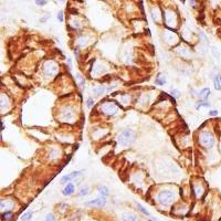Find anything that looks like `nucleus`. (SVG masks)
<instances>
[{
  "label": "nucleus",
  "mask_w": 221,
  "mask_h": 221,
  "mask_svg": "<svg viewBox=\"0 0 221 221\" xmlns=\"http://www.w3.org/2000/svg\"><path fill=\"white\" fill-rule=\"evenodd\" d=\"M57 18H58L59 22L62 23L63 21H64V11H63V10H59L58 14H57Z\"/></svg>",
  "instance_id": "nucleus-37"
},
{
  "label": "nucleus",
  "mask_w": 221,
  "mask_h": 221,
  "mask_svg": "<svg viewBox=\"0 0 221 221\" xmlns=\"http://www.w3.org/2000/svg\"><path fill=\"white\" fill-rule=\"evenodd\" d=\"M198 36H199V40H200V43H201V44H204V46H209L208 37L206 36V33H204V31H201V30H199V31H198Z\"/></svg>",
  "instance_id": "nucleus-25"
},
{
  "label": "nucleus",
  "mask_w": 221,
  "mask_h": 221,
  "mask_svg": "<svg viewBox=\"0 0 221 221\" xmlns=\"http://www.w3.org/2000/svg\"><path fill=\"white\" fill-rule=\"evenodd\" d=\"M97 191L100 193V196L105 197V198L109 197V190L106 186H99V187H97Z\"/></svg>",
  "instance_id": "nucleus-28"
},
{
  "label": "nucleus",
  "mask_w": 221,
  "mask_h": 221,
  "mask_svg": "<svg viewBox=\"0 0 221 221\" xmlns=\"http://www.w3.org/2000/svg\"><path fill=\"white\" fill-rule=\"evenodd\" d=\"M32 214H33V212H32V210H27L25 212L22 213V216H21V221H30L31 219H32Z\"/></svg>",
  "instance_id": "nucleus-29"
},
{
  "label": "nucleus",
  "mask_w": 221,
  "mask_h": 221,
  "mask_svg": "<svg viewBox=\"0 0 221 221\" xmlns=\"http://www.w3.org/2000/svg\"><path fill=\"white\" fill-rule=\"evenodd\" d=\"M75 193V185L73 183H69V184L65 185V187L63 188L62 190V195L63 196H72Z\"/></svg>",
  "instance_id": "nucleus-19"
},
{
  "label": "nucleus",
  "mask_w": 221,
  "mask_h": 221,
  "mask_svg": "<svg viewBox=\"0 0 221 221\" xmlns=\"http://www.w3.org/2000/svg\"><path fill=\"white\" fill-rule=\"evenodd\" d=\"M76 81H78V84H79V88L81 90H84V88H85V79L81 74H76Z\"/></svg>",
  "instance_id": "nucleus-30"
},
{
  "label": "nucleus",
  "mask_w": 221,
  "mask_h": 221,
  "mask_svg": "<svg viewBox=\"0 0 221 221\" xmlns=\"http://www.w3.org/2000/svg\"><path fill=\"white\" fill-rule=\"evenodd\" d=\"M162 39L163 41L168 44V46H176L179 43V36L176 33L175 30H170L168 28H165L162 34Z\"/></svg>",
  "instance_id": "nucleus-7"
},
{
  "label": "nucleus",
  "mask_w": 221,
  "mask_h": 221,
  "mask_svg": "<svg viewBox=\"0 0 221 221\" xmlns=\"http://www.w3.org/2000/svg\"><path fill=\"white\" fill-rule=\"evenodd\" d=\"M10 97H9L6 93H2L0 96V109H2V112H6V109H9V104H10Z\"/></svg>",
  "instance_id": "nucleus-18"
},
{
  "label": "nucleus",
  "mask_w": 221,
  "mask_h": 221,
  "mask_svg": "<svg viewBox=\"0 0 221 221\" xmlns=\"http://www.w3.org/2000/svg\"><path fill=\"white\" fill-rule=\"evenodd\" d=\"M84 171L85 170H83V169H82V170H75V171H72V172H69L67 175L62 176L61 179H60V184L67 185V184H69V183H71L73 179H75V178H78V177L83 175Z\"/></svg>",
  "instance_id": "nucleus-12"
},
{
  "label": "nucleus",
  "mask_w": 221,
  "mask_h": 221,
  "mask_svg": "<svg viewBox=\"0 0 221 221\" xmlns=\"http://www.w3.org/2000/svg\"><path fill=\"white\" fill-rule=\"evenodd\" d=\"M13 208V202L9 199H2L0 201V209L1 210H6V211H9Z\"/></svg>",
  "instance_id": "nucleus-20"
},
{
  "label": "nucleus",
  "mask_w": 221,
  "mask_h": 221,
  "mask_svg": "<svg viewBox=\"0 0 221 221\" xmlns=\"http://www.w3.org/2000/svg\"><path fill=\"white\" fill-rule=\"evenodd\" d=\"M198 144L204 149H212L216 146V136L210 130H201L198 135Z\"/></svg>",
  "instance_id": "nucleus-2"
},
{
  "label": "nucleus",
  "mask_w": 221,
  "mask_h": 221,
  "mask_svg": "<svg viewBox=\"0 0 221 221\" xmlns=\"http://www.w3.org/2000/svg\"><path fill=\"white\" fill-rule=\"evenodd\" d=\"M204 193V188L201 185H195L193 186V195L196 198H200Z\"/></svg>",
  "instance_id": "nucleus-23"
},
{
  "label": "nucleus",
  "mask_w": 221,
  "mask_h": 221,
  "mask_svg": "<svg viewBox=\"0 0 221 221\" xmlns=\"http://www.w3.org/2000/svg\"><path fill=\"white\" fill-rule=\"evenodd\" d=\"M112 90H114V86L107 88V86H105V85H97V86H94V88H92V93L95 96H100L106 92H111Z\"/></svg>",
  "instance_id": "nucleus-17"
},
{
  "label": "nucleus",
  "mask_w": 221,
  "mask_h": 221,
  "mask_svg": "<svg viewBox=\"0 0 221 221\" xmlns=\"http://www.w3.org/2000/svg\"><path fill=\"white\" fill-rule=\"evenodd\" d=\"M211 96V90L209 88H204L199 91V100H208L209 97Z\"/></svg>",
  "instance_id": "nucleus-21"
},
{
  "label": "nucleus",
  "mask_w": 221,
  "mask_h": 221,
  "mask_svg": "<svg viewBox=\"0 0 221 221\" xmlns=\"http://www.w3.org/2000/svg\"><path fill=\"white\" fill-rule=\"evenodd\" d=\"M49 18H50V16H49V14H48L46 17H42L41 19H40V22H41V23H44V22H46V20H48Z\"/></svg>",
  "instance_id": "nucleus-43"
},
{
  "label": "nucleus",
  "mask_w": 221,
  "mask_h": 221,
  "mask_svg": "<svg viewBox=\"0 0 221 221\" xmlns=\"http://www.w3.org/2000/svg\"><path fill=\"white\" fill-rule=\"evenodd\" d=\"M174 199H175V195L170 190H162L157 193V202L164 207L170 206Z\"/></svg>",
  "instance_id": "nucleus-8"
},
{
  "label": "nucleus",
  "mask_w": 221,
  "mask_h": 221,
  "mask_svg": "<svg viewBox=\"0 0 221 221\" xmlns=\"http://www.w3.org/2000/svg\"><path fill=\"white\" fill-rule=\"evenodd\" d=\"M150 16H151V19L154 20L155 23H162V21L164 19V13L162 12L160 8L157 6H154V7L150 8Z\"/></svg>",
  "instance_id": "nucleus-13"
},
{
  "label": "nucleus",
  "mask_w": 221,
  "mask_h": 221,
  "mask_svg": "<svg viewBox=\"0 0 221 221\" xmlns=\"http://www.w3.org/2000/svg\"><path fill=\"white\" fill-rule=\"evenodd\" d=\"M136 141V134L133 129H123L117 136V144L122 148H128Z\"/></svg>",
  "instance_id": "nucleus-1"
},
{
  "label": "nucleus",
  "mask_w": 221,
  "mask_h": 221,
  "mask_svg": "<svg viewBox=\"0 0 221 221\" xmlns=\"http://www.w3.org/2000/svg\"><path fill=\"white\" fill-rule=\"evenodd\" d=\"M212 83L216 91H221V82L219 79V74H214L212 76Z\"/></svg>",
  "instance_id": "nucleus-27"
},
{
  "label": "nucleus",
  "mask_w": 221,
  "mask_h": 221,
  "mask_svg": "<svg viewBox=\"0 0 221 221\" xmlns=\"http://www.w3.org/2000/svg\"><path fill=\"white\" fill-rule=\"evenodd\" d=\"M167 82L166 76L163 74V73H158L156 75V79H155V84L156 85H159V86H164Z\"/></svg>",
  "instance_id": "nucleus-22"
},
{
  "label": "nucleus",
  "mask_w": 221,
  "mask_h": 221,
  "mask_svg": "<svg viewBox=\"0 0 221 221\" xmlns=\"http://www.w3.org/2000/svg\"><path fill=\"white\" fill-rule=\"evenodd\" d=\"M73 52H74L75 58H76V59H78V60H79V59H80V55H81V52H80V49H79V48H76V46H75L74 49H73Z\"/></svg>",
  "instance_id": "nucleus-41"
},
{
  "label": "nucleus",
  "mask_w": 221,
  "mask_h": 221,
  "mask_svg": "<svg viewBox=\"0 0 221 221\" xmlns=\"http://www.w3.org/2000/svg\"><path fill=\"white\" fill-rule=\"evenodd\" d=\"M94 104H95L94 99H93V97H88V100H86V107H88V109H91L93 106H94Z\"/></svg>",
  "instance_id": "nucleus-35"
},
{
  "label": "nucleus",
  "mask_w": 221,
  "mask_h": 221,
  "mask_svg": "<svg viewBox=\"0 0 221 221\" xmlns=\"http://www.w3.org/2000/svg\"><path fill=\"white\" fill-rule=\"evenodd\" d=\"M175 51L179 57L184 59H191L193 57V51L191 50V48L185 43H178L175 46Z\"/></svg>",
  "instance_id": "nucleus-10"
},
{
  "label": "nucleus",
  "mask_w": 221,
  "mask_h": 221,
  "mask_svg": "<svg viewBox=\"0 0 221 221\" xmlns=\"http://www.w3.org/2000/svg\"><path fill=\"white\" fill-rule=\"evenodd\" d=\"M170 95L174 97V100H178L180 96H181V93H180V91L179 90H177V88H171Z\"/></svg>",
  "instance_id": "nucleus-32"
},
{
  "label": "nucleus",
  "mask_w": 221,
  "mask_h": 221,
  "mask_svg": "<svg viewBox=\"0 0 221 221\" xmlns=\"http://www.w3.org/2000/svg\"><path fill=\"white\" fill-rule=\"evenodd\" d=\"M210 106H211V104L209 103L208 100H199L196 102V109L197 111H199L201 107H210Z\"/></svg>",
  "instance_id": "nucleus-26"
},
{
  "label": "nucleus",
  "mask_w": 221,
  "mask_h": 221,
  "mask_svg": "<svg viewBox=\"0 0 221 221\" xmlns=\"http://www.w3.org/2000/svg\"><path fill=\"white\" fill-rule=\"evenodd\" d=\"M59 1H60V2H65L67 0H59Z\"/></svg>",
  "instance_id": "nucleus-46"
},
{
  "label": "nucleus",
  "mask_w": 221,
  "mask_h": 221,
  "mask_svg": "<svg viewBox=\"0 0 221 221\" xmlns=\"http://www.w3.org/2000/svg\"><path fill=\"white\" fill-rule=\"evenodd\" d=\"M164 22L166 28L170 30H175L178 28L179 25V19H178V13L176 12V10L171 8H168L164 11Z\"/></svg>",
  "instance_id": "nucleus-4"
},
{
  "label": "nucleus",
  "mask_w": 221,
  "mask_h": 221,
  "mask_svg": "<svg viewBox=\"0 0 221 221\" xmlns=\"http://www.w3.org/2000/svg\"><path fill=\"white\" fill-rule=\"evenodd\" d=\"M12 217H13V212L11 211V210H9V211H4V212L2 213V220L4 221L11 220Z\"/></svg>",
  "instance_id": "nucleus-31"
},
{
  "label": "nucleus",
  "mask_w": 221,
  "mask_h": 221,
  "mask_svg": "<svg viewBox=\"0 0 221 221\" xmlns=\"http://www.w3.org/2000/svg\"><path fill=\"white\" fill-rule=\"evenodd\" d=\"M219 115V111L218 109H210L209 111V116H211V117H216Z\"/></svg>",
  "instance_id": "nucleus-39"
},
{
  "label": "nucleus",
  "mask_w": 221,
  "mask_h": 221,
  "mask_svg": "<svg viewBox=\"0 0 221 221\" xmlns=\"http://www.w3.org/2000/svg\"><path fill=\"white\" fill-rule=\"evenodd\" d=\"M211 52H212L213 57L217 59V60L220 59V52H219V50H218L216 46H211Z\"/></svg>",
  "instance_id": "nucleus-36"
},
{
  "label": "nucleus",
  "mask_w": 221,
  "mask_h": 221,
  "mask_svg": "<svg viewBox=\"0 0 221 221\" xmlns=\"http://www.w3.org/2000/svg\"><path fill=\"white\" fill-rule=\"evenodd\" d=\"M106 71H107V67L99 62H96L92 67V74L96 75V76H101L102 74L106 73Z\"/></svg>",
  "instance_id": "nucleus-16"
},
{
  "label": "nucleus",
  "mask_w": 221,
  "mask_h": 221,
  "mask_svg": "<svg viewBox=\"0 0 221 221\" xmlns=\"http://www.w3.org/2000/svg\"><path fill=\"white\" fill-rule=\"evenodd\" d=\"M67 65H69V67H72V60L70 58L67 59Z\"/></svg>",
  "instance_id": "nucleus-44"
},
{
  "label": "nucleus",
  "mask_w": 221,
  "mask_h": 221,
  "mask_svg": "<svg viewBox=\"0 0 221 221\" xmlns=\"http://www.w3.org/2000/svg\"><path fill=\"white\" fill-rule=\"evenodd\" d=\"M34 2L39 7H43V6H46L48 4V0H34Z\"/></svg>",
  "instance_id": "nucleus-38"
},
{
  "label": "nucleus",
  "mask_w": 221,
  "mask_h": 221,
  "mask_svg": "<svg viewBox=\"0 0 221 221\" xmlns=\"http://www.w3.org/2000/svg\"><path fill=\"white\" fill-rule=\"evenodd\" d=\"M105 204H106V198L105 197H97V198H95V199H93V200L91 201H86L85 202V206H90V207H99V208H101V207H104Z\"/></svg>",
  "instance_id": "nucleus-15"
},
{
  "label": "nucleus",
  "mask_w": 221,
  "mask_h": 221,
  "mask_svg": "<svg viewBox=\"0 0 221 221\" xmlns=\"http://www.w3.org/2000/svg\"><path fill=\"white\" fill-rule=\"evenodd\" d=\"M219 79H220V82H221V74H219Z\"/></svg>",
  "instance_id": "nucleus-47"
},
{
  "label": "nucleus",
  "mask_w": 221,
  "mask_h": 221,
  "mask_svg": "<svg viewBox=\"0 0 221 221\" xmlns=\"http://www.w3.org/2000/svg\"><path fill=\"white\" fill-rule=\"evenodd\" d=\"M189 4L192 8H198V4H197V0H189Z\"/></svg>",
  "instance_id": "nucleus-42"
},
{
  "label": "nucleus",
  "mask_w": 221,
  "mask_h": 221,
  "mask_svg": "<svg viewBox=\"0 0 221 221\" xmlns=\"http://www.w3.org/2000/svg\"><path fill=\"white\" fill-rule=\"evenodd\" d=\"M100 112L107 117L115 116L120 113V105L117 104L115 101L106 100L102 102L100 105Z\"/></svg>",
  "instance_id": "nucleus-5"
},
{
  "label": "nucleus",
  "mask_w": 221,
  "mask_h": 221,
  "mask_svg": "<svg viewBox=\"0 0 221 221\" xmlns=\"http://www.w3.org/2000/svg\"><path fill=\"white\" fill-rule=\"evenodd\" d=\"M88 193H90V188H88V186H85V187H83V188H81V189H80L79 196L84 197V196H86V195H88Z\"/></svg>",
  "instance_id": "nucleus-33"
},
{
  "label": "nucleus",
  "mask_w": 221,
  "mask_h": 221,
  "mask_svg": "<svg viewBox=\"0 0 221 221\" xmlns=\"http://www.w3.org/2000/svg\"><path fill=\"white\" fill-rule=\"evenodd\" d=\"M149 218V220H151V221H160V220H158V219H156L155 217H153V216H150V217H148Z\"/></svg>",
  "instance_id": "nucleus-45"
},
{
  "label": "nucleus",
  "mask_w": 221,
  "mask_h": 221,
  "mask_svg": "<svg viewBox=\"0 0 221 221\" xmlns=\"http://www.w3.org/2000/svg\"><path fill=\"white\" fill-rule=\"evenodd\" d=\"M42 73L46 78H54L59 73V64L57 63V61L52 59L46 60L42 65Z\"/></svg>",
  "instance_id": "nucleus-6"
},
{
  "label": "nucleus",
  "mask_w": 221,
  "mask_h": 221,
  "mask_svg": "<svg viewBox=\"0 0 221 221\" xmlns=\"http://www.w3.org/2000/svg\"><path fill=\"white\" fill-rule=\"evenodd\" d=\"M46 221H57V219H55L53 213H49V214L46 217Z\"/></svg>",
  "instance_id": "nucleus-40"
},
{
  "label": "nucleus",
  "mask_w": 221,
  "mask_h": 221,
  "mask_svg": "<svg viewBox=\"0 0 221 221\" xmlns=\"http://www.w3.org/2000/svg\"><path fill=\"white\" fill-rule=\"evenodd\" d=\"M137 207H138V210H139L143 214H145V216H147V217H150V216H151L149 211H148V210H146V208H144L141 204H137Z\"/></svg>",
  "instance_id": "nucleus-34"
},
{
  "label": "nucleus",
  "mask_w": 221,
  "mask_h": 221,
  "mask_svg": "<svg viewBox=\"0 0 221 221\" xmlns=\"http://www.w3.org/2000/svg\"><path fill=\"white\" fill-rule=\"evenodd\" d=\"M112 96L114 97V100L118 105H121L122 107H127L132 104L133 102V99H132V95L128 94V93H123V92H116V93H112Z\"/></svg>",
  "instance_id": "nucleus-9"
},
{
  "label": "nucleus",
  "mask_w": 221,
  "mask_h": 221,
  "mask_svg": "<svg viewBox=\"0 0 221 221\" xmlns=\"http://www.w3.org/2000/svg\"><path fill=\"white\" fill-rule=\"evenodd\" d=\"M90 37L88 34H85V33H82V34H79L76 39H75V46L79 48V49H82V48H85L90 44Z\"/></svg>",
  "instance_id": "nucleus-14"
},
{
  "label": "nucleus",
  "mask_w": 221,
  "mask_h": 221,
  "mask_svg": "<svg viewBox=\"0 0 221 221\" xmlns=\"http://www.w3.org/2000/svg\"><path fill=\"white\" fill-rule=\"evenodd\" d=\"M122 219H123V221H141L137 216H135L133 213H127V212L122 214Z\"/></svg>",
  "instance_id": "nucleus-24"
},
{
  "label": "nucleus",
  "mask_w": 221,
  "mask_h": 221,
  "mask_svg": "<svg viewBox=\"0 0 221 221\" xmlns=\"http://www.w3.org/2000/svg\"><path fill=\"white\" fill-rule=\"evenodd\" d=\"M78 112L71 105H64L60 111V121L65 124H74L78 122Z\"/></svg>",
  "instance_id": "nucleus-3"
},
{
  "label": "nucleus",
  "mask_w": 221,
  "mask_h": 221,
  "mask_svg": "<svg viewBox=\"0 0 221 221\" xmlns=\"http://www.w3.org/2000/svg\"><path fill=\"white\" fill-rule=\"evenodd\" d=\"M67 25H69V28L71 30H73V31H75V32L82 30V28H83V22L81 21L78 13H70V17H69V20H67Z\"/></svg>",
  "instance_id": "nucleus-11"
}]
</instances>
